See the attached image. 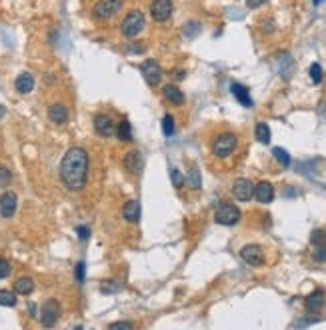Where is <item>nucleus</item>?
Segmentation results:
<instances>
[{
	"instance_id": "19",
	"label": "nucleus",
	"mask_w": 326,
	"mask_h": 330,
	"mask_svg": "<svg viewBox=\"0 0 326 330\" xmlns=\"http://www.w3.org/2000/svg\"><path fill=\"white\" fill-rule=\"evenodd\" d=\"M324 294L320 292V290H316V292H312L310 296H306V300H304V306H306V310L308 312H320L322 308H324Z\"/></svg>"
},
{
	"instance_id": "7",
	"label": "nucleus",
	"mask_w": 326,
	"mask_h": 330,
	"mask_svg": "<svg viewBox=\"0 0 326 330\" xmlns=\"http://www.w3.org/2000/svg\"><path fill=\"white\" fill-rule=\"evenodd\" d=\"M58 316H60V306L56 300H48L40 310V322L44 328H52L58 322Z\"/></svg>"
},
{
	"instance_id": "18",
	"label": "nucleus",
	"mask_w": 326,
	"mask_h": 330,
	"mask_svg": "<svg viewBox=\"0 0 326 330\" xmlns=\"http://www.w3.org/2000/svg\"><path fill=\"white\" fill-rule=\"evenodd\" d=\"M122 214H124L126 222L136 224V222L140 220V202H138V200H128V202L124 204V208H122Z\"/></svg>"
},
{
	"instance_id": "32",
	"label": "nucleus",
	"mask_w": 326,
	"mask_h": 330,
	"mask_svg": "<svg viewBox=\"0 0 326 330\" xmlns=\"http://www.w3.org/2000/svg\"><path fill=\"white\" fill-rule=\"evenodd\" d=\"M310 240H312L314 246H322V244H326V230H314L312 236H310Z\"/></svg>"
},
{
	"instance_id": "26",
	"label": "nucleus",
	"mask_w": 326,
	"mask_h": 330,
	"mask_svg": "<svg viewBox=\"0 0 326 330\" xmlns=\"http://www.w3.org/2000/svg\"><path fill=\"white\" fill-rule=\"evenodd\" d=\"M272 154H274V158H276V160H278L280 164L284 166V168H286V166H290V154H288V152H286L284 148L276 146V148L272 150Z\"/></svg>"
},
{
	"instance_id": "41",
	"label": "nucleus",
	"mask_w": 326,
	"mask_h": 330,
	"mask_svg": "<svg viewBox=\"0 0 326 330\" xmlns=\"http://www.w3.org/2000/svg\"><path fill=\"white\" fill-rule=\"evenodd\" d=\"M174 76H176L178 80H182V78H184V72H182V70H176V74H174Z\"/></svg>"
},
{
	"instance_id": "22",
	"label": "nucleus",
	"mask_w": 326,
	"mask_h": 330,
	"mask_svg": "<svg viewBox=\"0 0 326 330\" xmlns=\"http://www.w3.org/2000/svg\"><path fill=\"white\" fill-rule=\"evenodd\" d=\"M254 136H256V140L260 144H268L270 142V128H268V124L266 122H258L256 128H254Z\"/></svg>"
},
{
	"instance_id": "27",
	"label": "nucleus",
	"mask_w": 326,
	"mask_h": 330,
	"mask_svg": "<svg viewBox=\"0 0 326 330\" xmlns=\"http://www.w3.org/2000/svg\"><path fill=\"white\" fill-rule=\"evenodd\" d=\"M322 78H324L322 66H320L318 62H314V64L310 66V80H312L314 84H320V82H322Z\"/></svg>"
},
{
	"instance_id": "35",
	"label": "nucleus",
	"mask_w": 326,
	"mask_h": 330,
	"mask_svg": "<svg viewBox=\"0 0 326 330\" xmlns=\"http://www.w3.org/2000/svg\"><path fill=\"white\" fill-rule=\"evenodd\" d=\"M84 272H86V264H84V260H80L78 264H76V280L82 284L84 282Z\"/></svg>"
},
{
	"instance_id": "9",
	"label": "nucleus",
	"mask_w": 326,
	"mask_h": 330,
	"mask_svg": "<svg viewBox=\"0 0 326 330\" xmlns=\"http://www.w3.org/2000/svg\"><path fill=\"white\" fill-rule=\"evenodd\" d=\"M240 258L250 264V266H260L264 262V252L258 244H246L242 250H240Z\"/></svg>"
},
{
	"instance_id": "5",
	"label": "nucleus",
	"mask_w": 326,
	"mask_h": 330,
	"mask_svg": "<svg viewBox=\"0 0 326 330\" xmlns=\"http://www.w3.org/2000/svg\"><path fill=\"white\" fill-rule=\"evenodd\" d=\"M240 210L236 208V206H232V204H222V206H218V210L214 212V220L218 222V224H222V226H234L238 220H240Z\"/></svg>"
},
{
	"instance_id": "1",
	"label": "nucleus",
	"mask_w": 326,
	"mask_h": 330,
	"mask_svg": "<svg viewBox=\"0 0 326 330\" xmlns=\"http://www.w3.org/2000/svg\"><path fill=\"white\" fill-rule=\"evenodd\" d=\"M88 154L84 148L74 146L70 148L60 162V178L64 182V186L72 192H78L86 186L88 180Z\"/></svg>"
},
{
	"instance_id": "34",
	"label": "nucleus",
	"mask_w": 326,
	"mask_h": 330,
	"mask_svg": "<svg viewBox=\"0 0 326 330\" xmlns=\"http://www.w3.org/2000/svg\"><path fill=\"white\" fill-rule=\"evenodd\" d=\"M314 260L316 262H326V244H322V246H316V250H314Z\"/></svg>"
},
{
	"instance_id": "14",
	"label": "nucleus",
	"mask_w": 326,
	"mask_h": 330,
	"mask_svg": "<svg viewBox=\"0 0 326 330\" xmlns=\"http://www.w3.org/2000/svg\"><path fill=\"white\" fill-rule=\"evenodd\" d=\"M124 166L130 174H138L144 166V158H142V152L140 150H130L126 156H124Z\"/></svg>"
},
{
	"instance_id": "8",
	"label": "nucleus",
	"mask_w": 326,
	"mask_h": 330,
	"mask_svg": "<svg viewBox=\"0 0 326 330\" xmlns=\"http://www.w3.org/2000/svg\"><path fill=\"white\" fill-rule=\"evenodd\" d=\"M232 194H234L236 200L246 202L254 196V184L248 178H236L234 184H232Z\"/></svg>"
},
{
	"instance_id": "4",
	"label": "nucleus",
	"mask_w": 326,
	"mask_h": 330,
	"mask_svg": "<svg viewBox=\"0 0 326 330\" xmlns=\"http://www.w3.org/2000/svg\"><path fill=\"white\" fill-rule=\"evenodd\" d=\"M120 8H122V0H98L92 8V16L96 20H108L114 14H118Z\"/></svg>"
},
{
	"instance_id": "21",
	"label": "nucleus",
	"mask_w": 326,
	"mask_h": 330,
	"mask_svg": "<svg viewBox=\"0 0 326 330\" xmlns=\"http://www.w3.org/2000/svg\"><path fill=\"white\" fill-rule=\"evenodd\" d=\"M32 290H34V280L30 276H20L14 282V292L20 296H28V294H32Z\"/></svg>"
},
{
	"instance_id": "42",
	"label": "nucleus",
	"mask_w": 326,
	"mask_h": 330,
	"mask_svg": "<svg viewBox=\"0 0 326 330\" xmlns=\"http://www.w3.org/2000/svg\"><path fill=\"white\" fill-rule=\"evenodd\" d=\"M312 2H314V4L318 6V4H322V2H326V0H312Z\"/></svg>"
},
{
	"instance_id": "2",
	"label": "nucleus",
	"mask_w": 326,
	"mask_h": 330,
	"mask_svg": "<svg viewBox=\"0 0 326 330\" xmlns=\"http://www.w3.org/2000/svg\"><path fill=\"white\" fill-rule=\"evenodd\" d=\"M144 26H146V18H144V14H142L140 10H132V12H128L126 18L122 20L120 30H122L124 36L134 38V36H138V34L144 30Z\"/></svg>"
},
{
	"instance_id": "12",
	"label": "nucleus",
	"mask_w": 326,
	"mask_h": 330,
	"mask_svg": "<svg viewBox=\"0 0 326 330\" xmlns=\"http://www.w3.org/2000/svg\"><path fill=\"white\" fill-rule=\"evenodd\" d=\"M16 204H18V198L12 190H6L2 196H0V214L4 218H10L14 212H16Z\"/></svg>"
},
{
	"instance_id": "36",
	"label": "nucleus",
	"mask_w": 326,
	"mask_h": 330,
	"mask_svg": "<svg viewBox=\"0 0 326 330\" xmlns=\"http://www.w3.org/2000/svg\"><path fill=\"white\" fill-rule=\"evenodd\" d=\"M8 274H10V262L4 260V258H0V280L6 278Z\"/></svg>"
},
{
	"instance_id": "37",
	"label": "nucleus",
	"mask_w": 326,
	"mask_h": 330,
	"mask_svg": "<svg viewBox=\"0 0 326 330\" xmlns=\"http://www.w3.org/2000/svg\"><path fill=\"white\" fill-rule=\"evenodd\" d=\"M76 232H78V238L80 240H88V236H90V228L88 226H78Z\"/></svg>"
},
{
	"instance_id": "11",
	"label": "nucleus",
	"mask_w": 326,
	"mask_h": 330,
	"mask_svg": "<svg viewBox=\"0 0 326 330\" xmlns=\"http://www.w3.org/2000/svg\"><path fill=\"white\" fill-rule=\"evenodd\" d=\"M150 14L156 22H164L172 14V2L170 0H154L150 6Z\"/></svg>"
},
{
	"instance_id": "13",
	"label": "nucleus",
	"mask_w": 326,
	"mask_h": 330,
	"mask_svg": "<svg viewBox=\"0 0 326 330\" xmlns=\"http://www.w3.org/2000/svg\"><path fill=\"white\" fill-rule=\"evenodd\" d=\"M254 196H256L258 202L268 204V202H272V198H274V186H272L270 182L262 180V182H258V184L254 186Z\"/></svg>"
},
{
	"instance_id": "15",
	"label": "nucleus",
	"mask_w": 326,
	"mask_h": 330,
	"mask_svg": "<svg viewBox=\"0 0 326 330\" xmlns=\"http://www.w3.org/2000/svg\"><path fill=\"white\" fill-rule=\"evenodd\" d=\"M14 88H16V92H20V94L32 92V88H34V76H32L30 72H20V74L16 76Z\"/></svg>"
},
{
	"instance_id": "23",
	"label": "nucleus",
	"mask_w": 326,
	"mask_h": 330,
	"mask_svg": "<svg viewBox=\"0 0 326 330\" xmlns=\"http://www.w3.org/2000/svg\"><path fill=\"white\" fill-rule=\"evenodd\" d=\"M118 138L120 142H130L132 140V126L128 120H122L120 126H118Z\"/></svg>"
},
{
	"instance_id": "24",
	"label": "nucleus",
	"mask_w": 326,
	"mask_h": 330,
	"mask_svg": "<svg viewBox=\"0 0 326 330\" xmlns=\"http://www.w3.org/2000/svg\"><path fill=\"white\" fill-rule=\"evenodd\" d=\"M120 290H122V284L118 280H104L100 286V292H104V294H116Z\"/></svg>"
},
{
	"instance_id": "43",
	"label": "nucleus",
	"mask_w": 326,
	"mask_h": 330,
	"mask_svg": "<svg viewBox=\"0 0 326 330\" xmlns=\"http://www.w3.org/2000/svg\"><path fill=\"white\" fill-rule=\"evenodd\" d=\"M4 116V106H0V118Z\"/></svg>"
},
{
	"instance_id": "25",
	"label": "nucleus",
	"mask_w": 326,
	"mask_h": 330,
	"mask_svg": "<svg viewBox=\"0 0 326 330\" xmlns=\"http://www.w3.org/2000/svg\"><path fill=\"white\" fill-rule=\"evenodd\" d=\"M186 184L190 186V188H200V174H198V168L196 166H192L190 170H188V178H186Z\"/></svg>"
},
{
	"instance_id": "40",
	"label": "nucleus",
	"mask_w": 326,
	"mask_h": 330,
	"mask_svg": "<svg viewBox=\"0 0 326 330\" xmlns=\"http://www.w3.org/2000/svg\"><path fill=\"white\" fill-rule=\"evenodd\" d=\"M28 312H30V316H32V318H34V316H36V306H34V304H32V302H30V304H28Z\"/></svg>"
},
{
	"instance_id": "30",
	"label": "nucleus",
	"mask_w": 326,
	"mask_h": 330,
	"mask_svg": "<svg viewBox=\"0 0 326 330\" xmlns=\"http://www.w3.org/2000/svg\"><path fill=\"white\" fill-rule=\"evenodd\" d=\"M170 180L174 184V188H182L184 186V176L178 168H170Z\"/></svg>"
},
{
	"instance_id": "29",
	"label": "nucleus",
	"mask_w": 326,
	"mask_h": 330,
	"mask_svg": "<svg viewBox=\"0 0 326 330\" xmlns=\"http://www.w3.org/2000/svg\"><path fill=\"white\" fill-rule=\"evenodd\" d=\"M16 304V296L10 290H0V306H14Z\"/></svg>"
},
{
	"instance_id": "16",
	"label": "nucleus",
	"mask_w": 326,
	"mask_h": 330,
	"mask_svg": "<svg viewBox=\"0 0 326 330\" xmlns=\"http://www.w3.org/2000/svg\"><path fill=\"white\" fill-rule=\"evenodd\" d=\"M48 118H50L54 124H64V122L68 120V110H66V106L60 104V102L50 104V106H48Z\"/></svg>"
},
{
	"instance_id": "33",
	"label": "nucleus",
	"mask_w": 326,
	"mask_h": 330,
	"mask_svg": "<svg viewBox=\"0 0 326 330\" xmlns=\"http://www.w3.org/2000/svg\"><path fill=\"white\" fill-rule=\"evenodd\" d=\"M10 180H12L10 170H8L6 166H0V186H8V184H10Z\"/></svg>"
},
{
	"instance_id": "38",
	"label": "nucleus",
	"mask_w": 326,
	"mask_h": 330,
	"mask_svg": "<svg viewBox=\"0 0 326 330\" xmlns=\"http://www.w3.org/2000/svg\"><path fill=\"white\" fill-rule=\"evenodd\" d=\"M110 328L112 330H116V328H134V324H132V322H112V324H110Z\"/></svg>"
},
{
	"instance_id": "6",
	"label": "nucleus",
	"mask_w": 326,
	"mask_h": 330,
	"mask_svg": "<svg viewBox=\"0 0 326 330\" xmlns=\"http://www.w3.org/2000/svg\"><path fill=\"white\" fill-rule=\"evenodd\" d=\"M140 72L144 76V80L150 84V86H158L160 80H162V68L156 60H144L140 64Z\"/></svg>"
},
{
	"instance_id": "39",
	"label": "nucleus",
	"mask_w": 326,
	"mask_h": 330,
	"mask_svg": "<svg viewBox=\"0 0 326 330\" xmlns=\"http://www.w3.org/2000/svg\"><path fill=\"white\" fill-rule=\"evenodd\" d=\"M266 0H246V6L248 8H258V6H262Z\"/></svg>"
},
{
	"instance_id": "31",
	"label": "nucleus",
	"mask_w": 326,
	"mask_h": 330,
	"mask_svg": "<svg viewBox=\"0 0 326 330\" xmlns=\"http://www.w3.org/2000/svg\"><path fill=\"white\" fill-rule=\"evenodd\" d=\"M198 32H200V24H198L196 20H192V22L184 24V36H188V38H194Z\"/></svg>"
},
{
	"instance_id": "20",
	"label": "nucleus",
	"mask_w": 326,
	"mask_h": 330,
	"mask_svg": "<svg viewBox=\"0 0 326 330\" xmlns=\"http://www.w3.org/2000/svg\"><path fill=\"white\" fill-rule=\"evenodd\" d=\"M162 96L170 102V104H174V106H180V104L184 102L182 90H178V86H174V84H166V86H164Z\"/></svg>"
},
{
	"instance_id": "17",
	"label": "nucleus",
	"mask_w": 326,
	"mask_h": 330,
	"mask_svg": "<svg viewBox=\"0 0 326 330\" xmlns=\"http://www.w3.org/2000/svg\"><path fill=\"white\" fill-rule=\"evenodd\" d=\"M230 90H232L234 98H236V100H238L244 108H252V98H250V92H248V88H246V86H242V84L234 82V84L230 86Z\"/></svg>"
},
{
	"instance_id": "28",
	"label": "nucleus",
	"mask_w": 326,
	"mask_h": 330,
	"mask_svg": "<svg viewBox=\"0 0 326 330\" xmlns=\"http://www.w3.org/2000/svg\"><path fill=\"white\" fill-rule=\"evenodd\" d=\"M162 132L166 138H170L172 134H174V118L170 116V114H164L162 118Z\"/></svg>"
},
{
	"instance_id": "3",
	"label": "nucleus",
	"mask_w": 326,
	"mask_h": 330,
	"mask_svg": "<svg viewBox=\"0 0 326 330\" xmlns=\"http://www.w3.org/2000/svg\"><path fill=\"white\" fill-rule=\"evenodd\" d=\"M236 144H238L236 134L224 132V134H220V136L212 142V154H214L216 158H228V156L234 152Z\"/></svg>"
},
{
	"instance_id": "10",
	"label": "nucleus",
	"mask_w": 326,
	"mask_h": 330,
	"mask_svg": "<svg viewBox=\"0 0 326 330\" xmlns=\"http://www.w3.org/2000/svg\"><path fill=\"white\" fill-rule=\"evenodd\" d=\"M94 130H96L100 136L108 138V136H112V134L116 132V126H114V122H112L110 116H106V114H96V116H94Z\"/></svg>"
}]
</instances>
